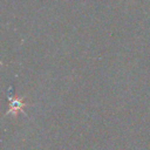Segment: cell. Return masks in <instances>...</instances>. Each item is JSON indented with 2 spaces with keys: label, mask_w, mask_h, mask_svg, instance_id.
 Listing matches in <instances>:
<instances>
[{
  "label": "cell",
  "mask_w": 150,
  "mask_h": 150,
  "mask_svg": "<svg viewBox=\"0 0 150 150\" xmlns=\"http://www.w3.org/2000/svg\"><path fill=\"white\" fill-rule=\"evenodd\" d=\"M23 105H25V103H23L22 98H15L11 102V108H9L8 112H16V111L21 110Z\"/></svg>",
  "instance_id": "1"
}]
</instances>
